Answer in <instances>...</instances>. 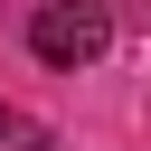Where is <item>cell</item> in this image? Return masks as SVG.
<instances>
[{"label": "cell", "instance_id": "obj_2", "mask_svg": "<svg viewBox=\"0 0 151 151\" xmlns=\"http://www.w3.org/2000/svg\"><path fill=\"white\" fill-rule=\"evenodd\" d=\"M0 132H9V113H0Z\"/></svg>", "mask_w": 151, "mask_h": 151}, {"label": "cell", "instance_id": "obj_1", "mask_svg": "<svg viewBox=\"0 0 151 151\" xmlns=\"http://www.w3.org/2000/svg\"><path fill=\"white\" fill-rule=\"evenodd\" d=\"M28 47H38L47 66H94V57L113 47V19H104V0H38Z\"/></svg>", "mask_w": 151, "mask_h": 151}]
</instances>
